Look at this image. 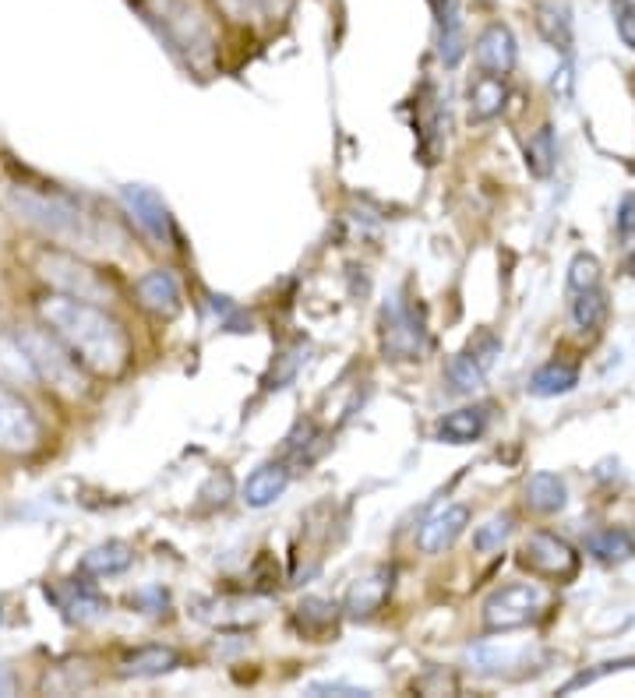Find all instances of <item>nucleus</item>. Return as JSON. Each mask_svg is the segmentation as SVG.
I'll use <instances>...</instances> for the list:
<instances>
[{"mask_svg": "<svg viewBox=\"0 0 635 698\" xmlns=\"http://www.w3.org/2000/svg\"><path fill=\"white\" fill-rule=\"evenodd\" d=\"M466 522H470V508L466 505H448V508H442L438 516H431L427 522H424V530H421V551L424 554H442V551H448L456 543V536L466 530Z\"/></svg>", "mask_w": 635, "mask_h": 698, "instance_id": "obj_15", "label": "nucleus"}, {"mask_svg": "<svg viewBox=\"0 0 635 698\" xmlns=\"http://www.w3.org/2000/svg\"><path fill=\"white\" fill-rule=\"evenodd\" d=\"M297 624H300V632H308V635L325 632V628L336 624V603L308 596V600L297 607Z\"/></svg>", "mask_w": 635, "mask_h": 698, "instance_id": "obj_27", "label": "nucleus"}, {"mask_svg": "<svg viewBox=\"0 0 635 698\" xmlns=\"http://www.w3.org/2000/svg\"><path fill=\"white\" fill-rule=\"evenodd\" d=\"M392 578H396L392 568H375L364 578H357L346 592V603H343L346 614L349 618H371L375 610H381V603H386L389 592H392Z\"/></svg>", "mask_w": 635, "mask_h": 698, "instance_id": "obj_13", "label": "nucleus"}, {"mask_svg": "<svg viewBox=\"0 0 635 698\" xmlns=\"http://www.w3.org/2000/svg\"><path fill=\"white\" fill-rule=\"evenodd\" d=\"M625 272H628V276H635V251L625 258Z\"/></svg>", "mask_w": 635, "mask_h": 698, "instance_id": "obj_37", "label": "nucleus"}, {"mask_svg": "<svg viewBox=\"0 0 635 698\" xmlns=\"http://www.w3.org/2000/svg\"><path fill=\"white\" fill-rule=\"evenodd\" d=\"M135 293H138L142 308L156 318H174L180 311V286L170 272H163V268L145 272V276L135 282Z\"/></svg>", "mask_w": 635, "mask_h": 698, "instance_id": "obj_14", "label": "nucleus"}, {"mask_svg": "<svg viewBox=\"0 0 635 698\" xmlns=\"http://www.w3.org/2000/svg\"><path fill=\"white\" fill-rule=\"evenodd\" d=\"M544 607H547V596L541 586H530V583L501 586L498 592L488 596V603H483V624H488L491 632H512V628L537 621Z\"/></svg>", "mask_w": 635, "mask_h": 698, "instance_id": "obj_5", "label": "nucleus"}, {"mask_svg": "<svg viewBox=\"0 0 635 698\" xmlns=\"http://www.w3.org/2000/svg\"><path fill=\"white\" fill-rule=\"evenodd\" d=\"M505 78H498V75H477L470 81V121L483 124V121H494V117L505 110Z\"/></svg>", "mask_w": 635, "mask_h": 698, "instance_id": "obj_18", "label": "nucleus"}, {"mask_svg": "<svg viewBox=\"0 0 635 698\" xmlns=\"http://www.w3.org/2000/svg\"><path fill=\"white\" fill-rule=\"evenodd\" d=\"M608 314H611V300L600 286L582 289L579 300L572 303V321H576L579 332H597L608 321Z\"/></svg>", "mask_w": 635, "mask_h": 698, "instance_id": "obj_24", "label": "nucleus"}, {"mask_svg": "<svg viewBox=\"0 0 635 698\" xmlns=\"http://www.w3.org/2000/svg\"><path fill=\"white\" fill-rule=\"evenodd\" d=\"M512 533V516H494L488 519L483 525H477V533H474V547L480 554H491V551H501V543L509 540Z\"/></svg>", "mask_w": 635, "mask_h": 698, "instance_id": "obj_29", "label": "nucleus"}, {"mask_svg": "<svg viewBox=\"0 0 635 698\" xmlns=\"http://www.w3.org/2000/svg\"><path fill=\"white\" fill-rule=\"evenodd\" d=\"M438 57L445 67H456L466 57V36H463V25L453 29H438Z\"/></svg>", "mask_w": 635, "mask_h": 698, "instance_id": "obj_31", "label": "nucleus"}, {"mask_svg": "<svg viewBox=\"0 0 635 698\" xmlns=\"http://www.w3.org/2000/svg\"><path fill=\"white\" fill-rule=\"evenodd\" d=\"M431 11H434V25L438 29L463 25V0H431Z\"/></svg>", "mask_w": 635, "mask_h": 698, "instance_id": "obj_33", "label": "nucleus"}, {"mask_svg": "<svg viewBox=\"0 0 635 698\" xmlns=\"http://www.w3.org/2000/svg\"><path fill=\"white\" fill-rule=\"evenodd\" d=\"M587 551L597 557V561H604V565H622V561H628L635 554V540L625 533V530H600L587 540Z\"/></svg>", "mask_w": 635, "mask_h": 698, "instance_id": "obj_25", "label": "nucleus"}, {"mask_svg": "<svg viewBox=\"0 0 635 698\" xmlns=\"http://www.w3.org/2000/svg\"><path fill=\"white\" fill-rule=\"evenodd\" d=\"M40 272L46 282H54L60 293H71V297H81V300H110L113 297V286L99 276V272H92L86 262H78L75 254H64V251H43L40 254Z\"/></svg>", "mask_w": 635, "mask_h": 698, "instance_id": "obj_6", "label": "nucleus"}, {"mask_svg": "<svg viewBox=\"0 0 635 698\" xmlns=\"http://www.w3.org/2000/svg\"><path fill=\"white\" fill-rule=\"evenodd\" d=\"M174 667H180L177 650H170V645H148V650H138L124 660L121 674L124 677H159V674H170Z\"/></svg>", "mask_w": 635, "mask_h": 698, "instance_id": "obj_21", "label": "nucleus"}, {"mask_svg": "<svg viewBox=\"0 0 635 698\" xmlns=\"http://www.w3.org/2000/svg\"><path fill=\"white\" fill-rule=\"evenodd\" d=\"M565 501H568V490H565V480L558 473H533L526 480V505L533 508V512L555 516L565 508Z\"/></svg>", "mask_w": 635, "mask_h": 698, "instance_id": "obj_19", "label": "nucleus"}, {"mask_svg": "<svg viewBox=\"0 0 635 698\" xmlns=\"http://www.w3.org/2000/svg\"><path fill=\"white\" fill-rule=\"evenodd\" d=\"M568 286H572L576 293L600 286V262L593 258V254H576L572 265H568Z\"/></svg>", "mask_w": 635, "mask_h": 698, "instance_id": "obj_30", "label": "nucleus"}, {"mask_svg": "<svg viewBox=\"0 0 635 698\" xmlns=\"http://www.w3.org/2000/svg\"><path fill=\"white\" fill-rule=\"evenodd\" d=\"M36 311L43 325L75 353V361L86 370L99 374V378H116L131 364L127 332L103 308H96L92 300L57 293L43 297Z\"/></svg>", "mask_w": 635, "mask_h": 698, "instance_id": "obj_1", "label": "nucleus"}, {"mask_svg": "<svg viewBox=\"0 0 635 698\" xmlns=\"http://www.w3.org/2000/svg\"><path fill=\"white\" fill-rule=\"evenodd\" d=\"M537 29L555 49L572 54V14H568L565 4H558V0H544V4H537Z\"/></svg>", "mask_w": 635, "mask_h": 698, "instance_id": "obj_20", "label": "nucleus"}, {"mask_svg": "<svg viewBox=\"0 0 635 698\" xmlns=\"http://www.w3.org/2000/svg\"><path fill=\"white\" fill-rule=\"evenodd\" d=\"M576 385H579V370H576V364H568V361H550L530 378V391L537 399L565 396V391H572Z\"/></svg>", "mask_w": 635, "mask_h": 698, "instance_id": "obj_22", "label": "nucleus"}, {"mask_svg": "<svg viewBox=\"0 0 635 698\" xmlns=\"http://www.w3.org/2000/svg\"><path fill=\"white\" fill-rule=\"evenodd\" d=\"M54 600L68 610L71 618H92V614H99V610H103V600H99V596L89 589V586H78V583H71L68 586V596H60V592H54Z\"/></svg>", "mask_w": 635, "mask_h": 698, "instance_id": "obj_28", "label": "nucleus"}, {"mask_svg": "<svg viewBox=\"0 0 635 698\" xmlns=\"http://www.w3.org/2000/svg\"><path fill=\"white\" fill-rule=\"evenodd\" d=\"M19 343L29 356L32 370H36V378L49 381V388L64 391V396H81L86 391V381H81V370L75 353L60 343L54 332H19Z\"/></svg>", "mask_w": 635, "mask_h": 698, "instance_id": "obj_4", "label": "nucleus"}, {"mask_svg": "<svg viewBox=\"0 0 635 698\" xmlns=\"http://www.w3.org/2000/svg\"><path fill=\"white\" fill-rule=\"evenodd\" d=\"M11 201H14V209L22 212V219H29L32 226L46 230L49 236H57V241H71L89 251H107L110 236L124 244L121 230H113L99 215H89L68 195H57V191L43 195V191H29V187H22V191H11Z\"/></svg>", "mask_w": 635, "mask_h": 698, "instance_id": "obj_2", "label": "nucleus"}, {"mask_svg": "<svg viewBox=\"0 0 635 698\" xmlns=\"http://www.w3.org/2000/svg\"><path fill=\"white\" fill-rule=\"evenodd\" d=\"M124 206L127 212L135 215V223L153 236L156 244H170L177 230H174V219H170V209L163 206V198L153 191V187L145 184H127L124 187Z\"/></svg>", "mask_w": 635, "mask_h": 698, "instance_id": "obj_11", "label": "nucleus"}, {"mask_svg": "<svg viewBox=\"0 0 635 698\" xmlns=\"http://www.w3.org/2000/svg\"><path fill=\"white\" fill-rule=\"evenodd\" d=\"M474 57L480 64V71H488V75H498V78H505L515 60H520V46H515V36H512V29L509 25H488L477 36V46H474Z\"/></svg>", "mask_w": 635, "mask_h": 698, "instance_id": "obj_12", "label": "nucleus"}, {"mask_svg": "<svg viewBox=\"0 0 635 698\" xmlns=\"http://www.w3.org/2000/svg\"><path fill=\"white\" fill-rule=\"evenodd\" d=\"M145 22L156 25L159 40L174 49V54L188 64L205 71L215 60V32L209 14L194 4V0H148L142 8Z\"/></svg>", "mask_w": 635, "mask_h": 698, "instance_id": "obj_3", "label": "nucleus"}, {"mask_svg": "<svg viewBox=\"0 0 635 698\" xmlns=\"http://www.w3.org/2000/svg\"><path fill=\"white\" fill-rule=\"evenodd\" d=\"M308 695H346V698H364L371 695L367 688H357V685H343V680H314V685H308Z\"/></svg>", "mask_w": 635, "mask_h": 698, "instance_id": "obj_34", "label": "nucleus"}, {"mask_svg": "<svg viewBox=\"0 0 635 698\" xmlns=\"http://www.w3.org/2000/svg\"><path fill=\"white\" fill-rule=\"evenodd\" d=\"M498 353L501 343L491 332H480L477 339H470V346L448 361V385H453V391H477L483 378H488Z\"/></svg>", "mask_w": 635, "mask_h": 698, "instance_id": "obj_10", "label": "nucleus"}, {"mask_svg": "<svg viewBox=\"0 0 635 698\" xmlns=\"http://www.w3.org/2000/svg\"><path fill=\"white\" fill-rule=\"evenodd\" d=\"M43 445V423L32 406L0 381V455H32Z\"/></svg>", "mask_w": 635, "mask_h": 698, "instance_id": "obj_7", "label": "nucleus"}, {"mask_svg": "<svg viewBox=\"0 0 635 698\" xmlns=\"http://www.w3.org/2000/svg\"><path fill=\"white\" fill-rule=\"evenodd\" d=\"M491 423V406H463V410L442 417L438 423V437L448 441V445H470L477 441Z\"/></svg>", "mask_w": 635, "mask_h": 698, "instance_id": "obj_17", "label": "nucleus"}, {"mask_svg": "<svg viewBox=\"0 0 635 698\" xmlns=\"http://www.w3.org/2000/svg\"><path fill=\"white\" fill-rule=\"evenodd\" d=\"M558 163V145H555V128H541L533 131V139L526 142V169L537 180L550 177V169Z\"/></svg>", "mask_w": 635, "mask_h": 698, "instance_id": "obj_26", "label": "nucleus"}, {"mask_svg": "<svg viewBox=\"0 0 635 698\" xmlns=\"http://www.w3.org/2000/svg\"><path fill=\"white\" fill-rule=\"evenodd\" d=\"M0 695H11V677H8V671H0Z\"/></svg>", "mask_w": 635, "mask_h": 698, "instance_id": "obj_36", "label": "nucleus"}, {"mask_svg": "<svg viewBox=\"0 0 635 698\" xmlns=\"http://www.w3.org/2000/svg\"><path fill=\"white\" fill-rule=\"evenodd\" d=\"M480 4H494V0H480Z\"/></svg>", "mask_w": 635, "mask_h": 698, "instance_id": "obj_38", "label": "nucleus"}, {"mask_svg": "<svg viewBox=\"0 0 635 698\" xmlns=\"http://www.w3.org/2000/svg\"><path fill=\"white\" fill-rule=\"evenodd\" d=\"M0 621H4V614H0Z\"/></svg>", "mask_w": 635, "mask_h": 698, "instance_id": "obj_39", "label": "nucleus"}, {"mask_svg": "<svg viewBox=\"0 0 635 698\" xmlns=\"http://www.w3.org/2000/svg\"><path fill=\"white\" fill-rule=\"evenodd\" d=\"M381 346L392 356V361H421V353L427 350V332L424 321H416L410 303L392 300L381 318Z\"/></svg>", "mask_w": 635, "mask_h": 698, "instance_id": "obj_9", "label": "nucleus"}, {"mask_svg": "<svg viewBox=\"0 0 635 698\" xmlns=\"http://www.w3.org/2000/svg\"><path fill=\"white\" fill-rule=\"evenodd\" d=\"M523 568H530L541 578H555V583H568L579 572V554L572 551V543L555 536V533H533L523 543Z\"/></svg>", "mask_w": 635, "mask_h": 698, "instance_id": "obj_8", "label": "nucleus"}, {"mask_svg": "<svg viewBox=\"0 0 635 698\" xmlns=\"http://www.w3.org/2000/svg\"><path fill=\"white\" fill-rule=\"evenodd\" d=\"M290 487V466L287 463H265L247 476V484L241 490V501L247 508H269L276 498H282V490Z\"/></svg>", "mask_w": 635, "mask_h": 698, "instance_id": "obj_16", "label": "nucleus"}, {"mask_svg": "<svg viewBox=\"0 0 635 698\" xmlns=\"http://www.w3.org/2000/svg\"><path fill=\"white\" fill-rule=\"evenodd\" d=\"M617 233L622 241H635V191H628L617 206Z\"/></svg>", "mask_w": 635, "mask_h": 698, "instance_id": "obj_35", "label": "nucleus"}, {"mask_svg": "<svg viewBox=\"0 0 635 698\" xmlns=\"http://www.w3.org/2000/svg\"><path fill=\"white\" fill-rule=\"evenodd\" d=\"M131 561H135V554H131L127 543L110 540V543H99V547H92L86 557H81V572L96 575V578H107V575H121Z\"/></svg>", "mask_w": 635, "mask_h": 698, "instance_id": "obj_23", "label": "nucleus"}, {"mask_svg": "<svg viewBox=\"0 0 635 698\" xmlns=\"http://www.w3.org/2000/svg\"><path fill=\"white\" fill-rule=\"evenodd\" d=\"M611 14H614L617 40H622L632 49V54H635V0H614Z\"/></svg>", "mask_w": 635, "mask_h": 698, "instance_id": "obj_32", "label": "nucleus"}]
</instances>
